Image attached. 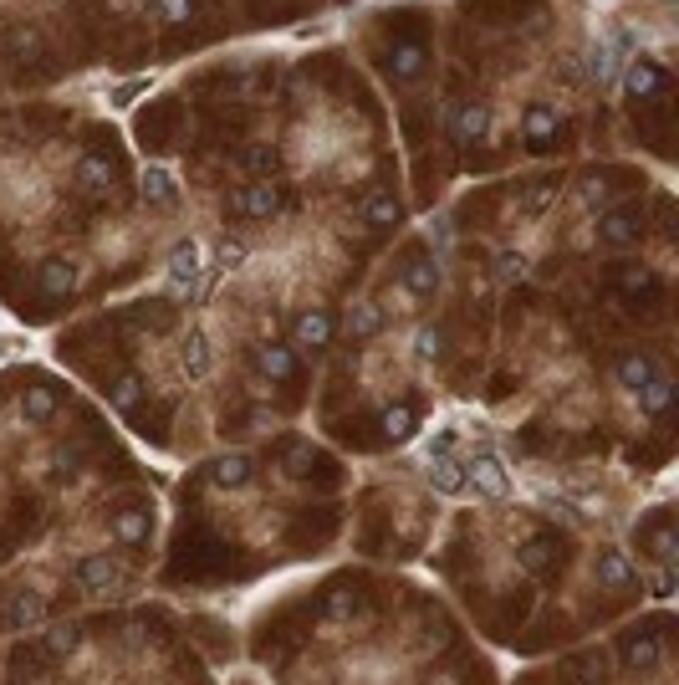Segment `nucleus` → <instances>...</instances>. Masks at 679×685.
<instances>
[{"instance_id":"obj_1","label":"nucleus","mask_w":679,"mask_h":685,"mask_svg":"<svg viewBox=\"0 0 679 685\" xmlns=\"http://www.w3.org/2000/svg\"><path fill=\"white\" fill-rule=\"evenodd\" d=\"M231 210H241L245 220H271L276 210H282V194H276L271 180H251L245 190L231 194Z\"/></svg>"},{"instance_id":"obj_2","label":"nucleus","mask_w":679,"mask_h":685,"mask_svg":"<svg viewBox=\"0 0 679 685\" xmlns=\"http://www.w3.org/2000/svg\"><path fill=\"white\" fill-rule=\"evenodd\" d=\"M465 481H475V492L480 496H506L511 492V476H506V466H500V455L480 451L470 461V471H465Z\"/></svg>"},{"instance_id":"obj_3","label":"nucleus","mask_w":679,"mask_h":685,"mask_svg":"<svg viewBox=\"0 0 679 685\" xmlns=\"http://www.w3.org/2000/svg\"><path fill=\"white\" fill-rule=\"evenodd\" d=\"M588 78L598 82V88H613V82L623 78V52H618L608 36H598L588 47Z\"/></svg>"},{"instance_id":"obj_4","label":"nucleus","mask_w":679,"mask_h":685,"mask_svg":"<svg viewBox=\"0 0 679 685\" xmlns=\"http://www.w3.org/2000/svg\"><path fill=\"white\" fill-rule=\"evenodd\" d=\"M200 272H205V251H200V241H180V246L169 251V282L174 286H190Z\"/></svg>"},{"instance_id":"obj_5","label":"nucleus","mask_w":679,"mask_h":685,"mask_svg":"<svg viewBox=\"0 0 679 685\" xmlns=\"http://www.w3.org/2000/svg\"><path fill=\"white\" fill-rule=\"evenodd\" d=\"M333 337V317L327 312H307V317H296V333H292V343H302V348H322Z\"/></svg>"},{"instance_id":"obj_6","label":"nucleus","mask_w":679,"mask_h":685,"mask_svg":"<svg viewBox=\"0 0 679 685\" xmlns=\"http://www.w3.org/2000/svg\"><path fill=\"white\" fill-rule=\"evenodd\" d=\"M210 363H215V358H210V337L194 327V333L184 337V374L200 384V379H210Z\"/></svg>"},{"instance_id":"obj_7","label":"nucleus","mask_w":679,"mask_h":685,"mask_svg":"<svg viewBox=\"0 0 679 685\" xmlns=\"http://www.w3.org/2000/svg\"><path fill=\"white\" fill-rule=\"evenodd\" d=\"M429 481H435V492L455 496V492H465V466L455 461V455H435V466H429Z\"/></svg>"},{"instance_id":"obj_8","label":"nucleus","mask_w":679,"mask_h":685,"mask_svg":"<svg viewBox=\"0 0 679 685\" xmlns=\"http://www.w3.org/2000/svg\"><path fill=\"white\" fill-rule=\"evenodd\" d=\"M486 129H490V108H486V103L460 108V118H455V139L475 143V139H486Z\"/></svg>"},{"instance_id":"obj_9","label":"nucleus","mask_w":679,"mask_h":685,"mask_svg":"<svg viewBox=\"0 0 679 685\" xmlns=\"http://www.w3.org/2000/svg\"><path fill=\"white\" fill-rule=\"evenodd\" d=\"M653 374H659V368H653V358H643V353H628V358L618 363V384L633 389V394H639V389L649 384Z\"/></svg>"},{"instance_id":"obj_10","label":"nucleus","mask_w":679,"mask_h":685,"mask_svg":"<svg viewBox=\"0 0 679 685\" xmlns=\"http://www.w3.org/2000/svg\"><path fill=\"white\" fill-rule=\"evenodd\" d=\"M143 200H154V205H174L180 200V190H174V180H169V169H149L143 174Z\"/></svg>"},{"instance_id":"obj_11","label":"nucleus","mask_w":679,"mask_h":685,"mask_svg":"<svg viewBox=\"0 0 679 685\" xmlns=\"http://www.w3.org/2000/svg\"><path fill=\"white\" fill-rule=\"evenodd\" d=\"M404 286H409L414 297H429V292L439 286V266L435 261H414L409 272H404Z\"/></svg>"},{"instance_id":"obj_12","label":"nucleus","mask_w":679,"mask_h":685,"mask_svg":"<svg viewBox=\"0 0 679 685\" xmlns=\"http://www.w3.org/2000/svg\"><path fill=\"white\" fill-rule=\"evenodd\" d=\"M149 16L164 21V26H184L194 16V0H149Z\"/></svg>"},{"instance_id":"obj_13","label":"nucleus","mask_w":679,"mask_h":685,"mask_svg":"<svg viewBox=\"0 0 679 685\" xmlns=\"http://www.w3.org/2000/svg\"><path fill=\"white\" fill-rule=\"evenodd\" d=\"M557 129V108H547V103H531L526 108V133L537 143H547V133Z\"/></svg>"},{"instance_id":"obj_14","label":"nucleus","mask_w":679,"mask_h":685,"mask_svg":"<svg viewBox=\"0 0 679 685\" xmlns=\"http://www.w3.org/2000/svg\"><path fill=\"white\" fill-rule=\"evenodd\" d=\"M384 327V312H378V302H358L353 307V337H373Z\"/></svg>"},{"instance_id":"obj_15","label":"nucleus","mask_w":679,"mask_h":685,"mask_svg":"<svg viewBox=\"0 0 679 685\" xmlns=\"http://www.w3.org/2000/svg\"><path fill=\"white\" fill-rule=\"evenodd\" d=\"M659 82H664V72H659V67H649V62L628 67V92H633V98H643V92H653V88H659Z\"/></svg>"},{"instance_id":"obj_16","label":"nucleus","mask_w":679,"mask_h":685,"mask_svg":"<svg viewBox=\"0 0 679 685\" xmlns=\"http://www.w3.org/2000/svg\"><path fill=\"white\" fill-rule=\"evenodd\" d=\"M215 481H220V486H241V481H251V461H245V455L215 461Z\"/></svg>"},{"instance_id":"obj_17","label":"nucleus","mask_w":679,"mask_h":685,"mask_svg":"<svg viewBox=\"0 0 679 685\" xmlns=\"http://www.w3.org/2000/svg\"><path fill=\"white\" fill-rule=\"evenodd\" d=\"M639 404H643L649 414H659V410H664V404H669V379H664V374H653L649 384L639 389Z\"/></svg>"},{"instance_id":"obj_18","label":"nucleus","mask_w":679,"mask_h":685,"mask_svg":"<svg viewBox=\"0 0 679 685\" xmlns=\"http://www.w3.org/2000/svg\"><path fill=\"white\" fill-rule=\"evenodd\" d=\"M439 353H445V333H439V327H419V333H414V358H439Z\"/></svg>"},{"instance_id":"obj_19","label":"nucleus","mask_w":679,"mask_h":685,"mask_svg":"<svg viewBox=\"0 0 679 685\" xmlns=\"http://www.w3.org/2000/svg\"><path fill=\"white\" fill-rule=\"evenodd\" d=\"M261 368H266L271 379H286L292 374V353H286L282 343H266V348H261Z\"/></svg>"},{"instance_id":"obj_20","label":"nucleus","mask_w":679,"mask_h":685,"mask_svg":"<svg viewBox=\"0 0 679 685\" xmlns=\"http://www.w3.org/2000/svg\"><path fill=\"white\" fill-rule=\"evenodd\" d=\"M245 266V241H220L215 246V272H235Z\"/></svg>"},{"instance_id":"obj_21","label":"nucleus","mask_w":679,"mask_h":685,"mask_svg":"<svg viewBox=\"0 0 679 685\" xmlns=\"http://www.w3.org/2000/svg\"><path fill=\"white\" fill-rule=\"evenodd\" d=\"M52 410H57L52 389H31V394H26V404H21V414H26V420H46Z\"/></svg>"},{"instance_id":"obj_22","label":"nucleus","mask_w":679,"mask_h":685,"mask_svg":"<svg viewBox=\"0 0 679 685\" xmlns=\"http://www.w3.org/2000/svg\"><path fill=\"white\" fill-rule=\"evenodd\" d=\"M368 220L373 225H398V200H388V194L368 200Z\"/></svg>"},{"instance_id":"obj_23","label":"nucleus","mask_w":679,"mask_h":685,"mask_svg":"<svg viewBox=\"0 0 679 685\" xmlns=\"http://www.w3.org/2000/svg\"><path fill=\"white\" fill-rule=\"evenodd\" d=\"M77 174H82V184H87V190H103V184H108V164H103V159H82Z\"/></svg>"},{"instance_id":"obj_24","label":"nucleus","mask_w":679,"mask_h":685,"mask_svg":"<svg viewBox=\"0 0 679 685\" xmlns=\"http://www.w3.org/2000/svg\"><path fill=\"white\" fill-rule=\"evenodd\" d=\"M41 282L52 286V292H67V286H72V266H62V261H46V272H41Z\"/></svg>"},{"instance_id":"obj_25","label":"nucleus","mask_w":679,"mask_h":685,"mask_svg":"<svg viewBox=\"0 0 679 685\" xmlns=\"http://www.w3.org/2000/svg\"><path fill=\"white\" fill-rule=\"evenodd\" d=\"M384 425H388V435H394V440H404V435H414V414L409 410H388Z\"/></svg>"},{"instance_id":"obj_26","label":"nucleus","mask_w":679,"mask_h":685,"mask_svg":"<svg viewBox=\"0 0 679 685\" xmlns=\"http://www.w3.org/2000/svg\"><path fill=\"white\" fill-rule=\"evenodd\" d=\"M113 404H118V410H133V404H139V379H118Z\"/></svg>"},{"instance_id":"obj_27","label":"nucleus","mask_w":679,"mask_h":685,"mask_svg":"<svg viewBox=\"0 0 679 685\" xmlns=\"http://www.w3.org/2000/svg\"><path fill=\"white\" fill-rule=\"evenodd\" d=\"M602 235H608V241H633V225H628V215H608V225H602Z\"/></svg>"},{"instance_id":"obj_28","label":"nucleus","mask_w":679,"mask_h":685,"mask_svg":"<svg viewBox=\"0 0 679 685\" xmlns=\"http://www.w3.org/2000/svg\"><path fill=\"white\" fill-rule=\"evenodd\" d=\"M521 272H526V256L521 251H506V256H500V276L511 282V276H521Z\"/></svg>"},{"instance_id":"obj_29","label":"nucleus","mask_w":679,"mask_h":685,"mask_svg":"<svg viewBox=\"0 0 679 685\" xmlns=\"http://www.w3.org/2000/svg\"><path fill=\"white\" fill-rule=\"evenodd\" d=\"M143 88H149V82H143V78H139V82H123V88H113V103H118V108H129V103H133V98H139Z\"/></svg>"}]
</instances>
